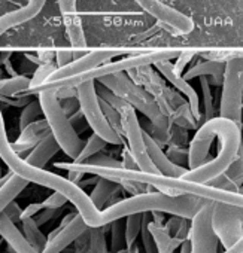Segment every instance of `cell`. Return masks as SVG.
I'll return each mask as SVG.
<instances>
[{
	"mask_svg": "<svg viewBox=\"0 0 243 253\" xmlns=\"http://www.w3.org/2000/svg\"><path fill=\"white\" fill-rule=\"evenodd\" d=\"M201 126L206 128L210 134L219 139L221 149H219V154L213 160L204 163L195 170L187 171L182 176V179L195 182V183H207L209 180L225 173V170L239 155L240 143H242L240 126L230 119L215 116L210 121L201 124Z\"/></svg>",
	"mask_w": 243,
	"mask_h": 253,
	"instance_id": "obj_1",
	"label": "cell"
},
{
	"mask_svg": "<svg viewBox=\"0 0 243 253\" xmlns=\"http://www.w3.org/2000/svg\"><path fill=\"white\" fill-rule=\"evenodd\" d=\"M103 82L115 95L123 98L132 107L139 109L152 122L154 126H157V128H160V130H164V131L170 130L172 122L161 113L155 100L145 91V88L133 84L130 79H127L124 75H121V73L104 76Z\"/></svg>",
	"mask_w": 243,
	"mask_h": 253,
	"instance_id": "obj_2",
	"label": "cell"
},
{
	"mask_svg": "<svg viewBox=\"0 0 243 253\" xmlns=\"http://www.w3.org/2000/svg\"><path fill=\"white\" fill-rule=\"evenodd\" d=\"M243 106V54L225 63L219 116L240 125Z\"/></svg>",
	"mask_w": 243,
	"mask_h": 253,
	"instance_id": "obj_3",
	"label": "cell"
},
{
	"mask_svg": "<svg viewBox=\"0 0 243 253\" xmlns=\"http://www.w3.org/2000/svg\"><path fill=\"white\" fill-rule=\"evenodd\" d=\"M41 107L47 113L48 124L51 126L54 137L57 139L58 145L64 149V152L70 158L78 160V157L81 155V152L84 149L82 142L73 131L70 122L66 119L64 110L58 104L57 98L51 92L44 94V97L41 98Z\"/></svg>",
	"mask_w": 243,
	"mask_h": 253,
	"instance_id": "obj_4",
	"label": "cell"
},
{
	"mask_svg": "<svg viewBox=\"0 0 243 253\" xmlns=\"http://www.w3.org/2000/svg\"><path fill=\"white\" fill-rule=\"evenodd\" d=\"M79 100H81V106H82L87 124L94 130L96 136H98L100 139H103L106 143H110V145H119L123 142V137H121L107 122L100 107V101L97 98L93 82H87L79 88Z\"/></svg>",
	"mask_w": 243,
	"mask_h": 253,
	"instance_id": "obj_5",
	"label": "cell"
},
{
	"mask_svg": "<svg viewBox=\"0 0 243 253\" xmlns=\"http://www.w3.org/2000/svg\"><path fill=\"white\" fill-rule=\"evenodd\" d=\"M118 113L121 116L123 131H124V134L129 140V145H130V154H132L133 160L136 161L139 170L145 171V173L160 174L158 170L155 169V166L152 164L149 155H148L145 139H144V130H142V126L138 121L135 107H132L129 103H126Z\"/></svg>",
	"mask_w": 243,
	"mask_h": 253,
	"instance_id": "obj_6",
	"label": "cell"
},
{
	"mask_svg": "<svg viewBox=\"0 0 243 253\" xmlns=\"http://www.w3.org/2000/svg\"><path fill=\"white\" fill-rule=\"evenodd\" d=\"M212 228L225 250L233 247L243 237V209L215 203Z\"/></svg>",
	"mask_w": 243,
	"mask_h": 253,
	"instance_id": "obj_7",
	"label": "cell"
},
{
	"mask_svg": "<svg viewBox=\"0 0 243 253\" xmlns=\"http://www.w3.org/2000/svg\"><path fill=\"white\" fill-rule=\"evenodd\" d=\"M212 201H206V204L195 213L191 219L190 226V246L191 253H218V237L212 228Z\"/></svg>",
	"mask_w": 243,
	"mask_h": 253,
	"instance_id": "obj_8",
	"label": "cell"
},
{
	"mask_svg": "<svg viewBox=\"0 0 243 253\" xmlns=\"http://www.w3.org/2000/svg\"><path fill=\"white\" fill-rule=\"evenodd\" d=\"M160 24L170 29L175 35H190L194 30V21L185 14L170 8L161 0H136Z\"/></svg>",
	"mask_w": 243,
	"mask_h": 253,
	"instance_id": "obj_9",
	"label": "cell"
},
{
	"mask_svg": "<svg viewBox=\"0 0 243 253\" xmlns=\"http://www.w3.org/2000/svg\"><path fill=\"white\" fill-rule=\"evenodd\" d=\"M157 70L178 89L181 91L187 100H188V104H190V109H191V113L193 116L195 118L197 122H200L201 119V112H200V98H198V94L197 91L194 89L193 85H190L188 81L184 79V76L181 73H178L173 67V64L170 61H163V63H158L155 64Z\"/></svg>",
	"mask_w": 243,
	"mask_h": 253,
	"instance_id": "obj_10",
	"label": "cell"
},
{
	"mask_svg": "<svg viewBox=\"0 0 243 253\" xmlns=\"http://www.w3.org/2000/svg\"><path fill=\"white\" fill-rule=\"evenodd\" d=\"M144 139H145V145H146L148 155H149L152 164L155 166V169L158 170L160 174H163L166 177L176 179V177H182L187 173V170L182 166H178L173 161H170V158L160 148V145L157 142H154L151 139V136L146 134L145 131H144Z\"/></svg>",
	"mask_w": 243,
	"mask_h": 253,
	"instance_id": "obj_11",
	"label": "cell"
},
{
	"mask_svg": "<svg viewBox=\"0 0 243 253\" xmlns=\"http://www.w3.org/2000/svg\"><path fill=\"white\" fill-rule=\"evenodd\" d=\"M224 72H225V63L224 61L209 60V61L198 63L194 67H191L184 75V79L185 81H190V79H194V78H206V76H210L212 78V84L218 85V84H222Z\"/></svg>",
	"mask_w": 243,
	"mask_h": 253,
	"instance_id": "obj_12",
	"label": "cell"
},
{
	"mask_svg": "<svg viewBox=\"0 0 243 253\" xmlns=\"http://www.w3.org/2000/svg\"><path fill=\"white\" fill-rule=\"evenodd\" d=\"M87 228H88V225L84 222V219H82L81 216H76L75 220H73L61 234H58V235L48 244V247L45 249L44 253H58V250L64 249V247L72 241L73 237H75V238L79 237Z\"/></svg>",
	"mask_w": 243,
	"mask_h": 253,
	"instance_id": "obj_13",
	"label": "cell"
},
{
	"mask_svg": "<svg viewBox=\"0 0 243 253\" xmlns=\"http://www.w3.org/2000/svg\"><path fill=\"white\" fill-rule=\"evenodd\" d=\"M0 232H2V235H5V238L17 249L18 253H36L33 249H30L29 243H26L24 238L20 235V232L15 229L12 220L5 214L0 216Z\"/></svg>",
	"mask_w": 243,
	"mask_h": 253,
	"instance_id": "obj_14",
	"label": "cell"
},
{
	"mask_svg": "<svg viewBox=\"0 0 243 253\" xmlns=\"http://www.w3.org/2000/svg\"><path fill=\"white\" fill-rule=\"evenodd\" d=\"M57 145H58V143H55L54 137L48 136V137L39 145V148L33 152L32 158L29 160V164L33 166V167H36V169H38V167L42 169L44 164H45L49 158H52V155L57 152V149H58Z\"/></svg>",
	"mask_w": 243,
	"mask_h": 253,
	"instance_id": "obj_15",
	"label": "cell"
},
{
	"mask_svg": "<svg viewBox=\"0 0 243 253\" xmlns=\"http://www.w3.org/2000/svg\"><path fill=\"white\" fill-rule=\"evenodd\" d=\"M115 191H116V183H115L113 180H109V179L101 177V179L98 180L97 186L94 188V191H93L90 200H91V203L100 210V207H101L103 204L107 203V200L112 197V194H113Z\"/></svg>",
	"mask_w": 243,
	"mask_h": 253,
	"instance_id": "obj_16",
	"label": "cell"
},
{
	"mask_svg": "<svg viewBox=\"0 0 243 253\" xmlns=\"http://www.w3.org/2000/svg\"><path fill=\"white\" fill-rule=\"evenodd\" d=\"M27 183V180L21 179V177H11L9 182L0 189V210L5 209V206L12 200L14 195L18 194V191H21L24 188V185Z\"/></svg>",
	"mask_w": 243,
	"mask_h": 253,
	"instance_id": "obj_17",
	"label": "cell"
},
{
	"mask_svg": "<svg viewBox=\"0 0 243 253\" xmlns=\"http://www.w3.org/2000/svg\"><path fill=\"white\" fill-rule=\"evenodd\" d=\"M142 223H144L142 214H132L127 217V222H126V246L127 247L136 243V238L142 231Z\"/></svg>",
	"mask_w": 243,
	"mask_h": 253,
	"instance_id": "obj_18",
	"label": "cell"
},
{
	"mask_svg": "<svg viewBox=\"0 0 243 253\" xmlns=\"http://www.w3.org/2000/svg\"><path fill=\"white\" fill-rule=\"evenodd\" d=\"M200 85H201L203 103H204V112H203L200 121H203V124H204V122L210 121L212 118H215V116H213L215 109H213V97H212V89H210V82H209V79L200 78Z\"/></svg>",
	"mask_w": 243,
	"mask_h": 253,
	"instance_id": "obj_19",
	"label": "cell"
},
{
	"mask_svg": "<svg viewBox=\"0 0 243 253\" xmlns=\"http://www.w3.org/2000/svg\"><path fill=\"white\" fill-rule=\"evenodd\" d=\"M110 247H112V253L124 250L126 247V225H123V222L115 220L112 222V241H110Z\"/></svg>",
	"mask_w": 243,
	"mask_h": 253,
	"instance_id": "obj_20",
	"label": "cell"
},
{
	"mask_svg": "<svg viewBox=\"0 0 243 253\" xmlns=\"http://www.w3.org/2000/svg\"><path fill=\"white\" fill-rule=\"evenodd\" d=\"M237 188L243 185V154H239L236 160L230 164V167L224 173Z\"/></svg>",
	"mask_w": 243,
	"mask_h": 253,
	"instance_id": "obj_21",
	"label": "cell"
},
{
	"mask_svg": "<svg viewBox=\"0 0 243 253\" xmlns=\"http://www.w3.org/2000/svg\"><path fill=\"white\" fill-rule=\"evenodd\" d=\"M90 244V253H107L106 240L101 228H91Z\"/></svg>",
	"mask_w": 243,
	"mask_h": 253,
	"instance_id": "obj_22",
	"label": "cell"
},
{
	"mask_svg": "<svg viewBox=\"0 0 243 253\" xmlns=\"http://www.w3.org/2000/svg\"><path fill=\"white\" fill-rule=\"evenodd\" d=\"M104 145H106V142H104L103 139H100V137L96 136V134L91 136V137L88 139V142H87V146H84L81 155L78 157V161H84V160L90 158L91 155L97 154L98 151H101V149L104 148Z\"/></svg>",
	"mask_w": 243,
	"mask_h": 253,
	"instance_id": "obj_23",
	"label": "cell"
},
{
	"mask_svg": "<svg viewBox=\"0 0 243 253\" xmlns=\"http://www.w3.org/2000/svg\"><path fill=\"white\" fill-rule=\"evenodd\" d=\"M204 185H209V186H212V188H216V189H221V191H227V192H239V188H237V186H236L224 173L219 174L218 177L209 180V182L204 183Z\"/></svg>",
	"mask_w": 243,
	"mask_h": 253,
	"instance_id": "obj_24",
	"label": "cell"
},
{
	"mask_svg": "<svg viewBox=\"0 0 243 253\" xmlns=\"http://www.w3.org/2000/svg\"><path fill=\"white\" fill-rule=\"evenodd\" d=\"M142 243H144V247H145V252L146 253H160L149 229H148V223L145 220V216H144V223H142Z\"/></svg>",
	"mask_w": 243,
	"mask_h": 253,
	"instance_id": "obj_25",
	"label": "cell"
},
{
	"mask_svg": "<svg viewBox=\"0 0 243 253\" xmlns=\"http://www.w3.org/2000/svg\"><path fill=\"white\" fill-rule=\"evenodd\" d=\"M41 113V106L39 103H33L30 104L21 115V128H26V125H29L30 122H33L38 115Z\"/></svg>",
	"mask_w": 243,
	"mask_h": 253,
	"instance_id": "obj_26",
	"label": "cell"
},
{
	"mask_svg": "<svg viewBox=\"0 0 243 253\" xmlns=\"http://www.w3.org/2000/svg\"><path fill=\"white\" fill-rule=\"evenodd\" d=\"M182 222H184V219L182 217H179V216H172L170 217V220H167L166 222V229H167V232L170 234V237H175L176 235V232L179 231V228H181V225H182Z\"/></svg>",
	"mask_w": 243,
	"mask_h": 253,
	"instance_id": "obj_27",
	"label": "cell"
},
{
	"mask_svg": "<svg viewBox=\"0 0 243 253\" xmlns=\"http://www.w3.org/2000/svg\"><path fill=\"white\" fill-rule=\"evenodd\" d=\"M193 57H194V52H182V54L178 57V61L173 64L175 70H176L178 73H182L184 67L190 63V60H191Z\"/></svg>",
	"mask_w": 243,
	"mask_h": 253,
	"instance_id": "obj_28",
	"label": "cell"
},
{
	"mask_svg": "<svg viewBox=\"0 0 243 253\" xmlns=\"http://www.w3.org/2000/svg\"><path fill=\"white\" fill-rule=\"evenodd\" d=\"M224 253H243V237H242L233 247L227 249Z\"/></svg>",
	"mask_w": 243,
	"mask_h": 253,
	"instance_id": "obj_29",
	"label": "cell"
},
{
	"mask_svg": "<svg viewBox=\"0 0 243 253\" xmlns=\"http://www.w3.org/2000/svg\"><path fill=\"white\" fill-rule=\"evenodd\" d=\"M179 253H191V246H190V241L187 240V241H184V244H182V249H181V252Z\"/></svg>",
	"mask_w": 243,
	"mask_h": 253,
	"instance_id": "obj_30",
	"label": "cell"
},
{
	"mask_svg": "<svg viewBox=\"0 0 243 253\" xmlns=\"http://www.w3.org/2000/svg\"><path fill=\"white\" fill-rule=\"evenodd\" d=\"M127 253H139V247H138V244L135 243L133 246L127 247Z\"/></svg>",
	"mask_w": 243,
	"mask_h": 253,
	"instance_id": "obj_31",
	"label": "cell"
},
{
	"mask_svg": "<svg viewBox=\"0 0 243 253\" xmlns=\"http://www.w3.org/2000/svg\"><path fill=\"white\" fill-rule=\"evenodd\" d=\"M239 194H242V195H243V185H242V186L239 188Z\"/></svg>",
	"mask_w": 243,
	"mask_h": 253,
	"instance_id": "obj_32",
	"label": "cell"
},
{
	"mask_svg": "<svg viewBox=\"0 0 243 253\" xmlns=\"http://www.w3.org/2000/svg\"><path fill=\"white\" fill-rule=\"evenodd\" d=\"M115 253H127V249H124V250H119V252H115Z\"/></svg>",
	"mask_w": 243,
	"mask_h": 253,
	"instance_id": "obj_33",
	"label": "cell"
}]
</instances>
